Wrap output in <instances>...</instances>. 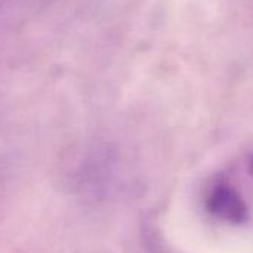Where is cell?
Masks as SVG:
<instances>
[{"instance_id":"1","label":"cell","mask_w":253,"mask_h":253,"mask_svg":"<svg viewBox=\"0 0 253 253\" xmlns=\"http://www.w3.org/2000/svg\"><path fill=\"white\" fill-rule=\"evenodd\" d=\"M206 209L228 225L238 226L249 220V209L238 191L225 179L214 182L206 195Z\"/></svg>"},{"instance_id":"2","label":"cell","mask_w":253,"mask_h":253,"mask_svg":"<svg viewBox=\"0 0 253 253\" xmlns=\"http://www.w3.org/2000/svg\"><path fill=\"white\" fill-rule=\"evenodd\" d=\"M249 171H250V174L253 176V155L250 157V161H249Z\"/></svg>"}]
</instances>
